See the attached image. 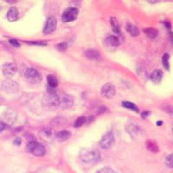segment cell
<instances>
[{
	"label": "cell",
	"instance_id": "6da1fadb",
	"mask_svg": "<svg viewBox=\"0 0 173 173\" xmlns=\"http://www.w3.org/2000/svg\"><path fill=\"white\" fill-rule=\"evenodd\" d=\"M58 98L59 94L53 90H48L42 99L43 106L49 110L56 109L58 107Z\"/></svg>",
	"mask_w": 173,
	"mask_h": 173
},
{
	"label": "cell",
	"instance_id": "7a4b0ae2",
	"mask_svg": "<svg viewBox=\"0 0 173 173\" xmlns=\"http://www.w3.org/2000/svg\"><path fill=\"white\" fill-rule=\"evenodd\" d=\"M100 152L97 150L85 148L80 151V158L84 163H95L100 159Z\"/></svg>",
	"mask_w": 173,
	"mask_h": 173
},
{
	"label": "cell",
	"instance_id": "3957f363",
	"mask_svg": "<svg viewBox=\"0 0 173 173\" xmlns=\"http://www.w3.org/2000/svg\"><path fill=\"white\" fill-rule=\"evenodd\" d=\"M26 151L37 157H42L45 153V148L41 143L37 141H30L27 144Z\"/></svg>",
	"mask_w": 173,
	"mask_h": 173
},
{
	"label": "cell",
	"instance_id": "277c9868",
	"mask_svg": "<svg viewBox=\"0 0 173 173\" xmlns=\"http://www.w3.org/2000/svg\"><path fill=\"white\" fill-rule=\"evenodd\" d=\"M24 75H25V78L27 79V81L29 82L33 83V84L40 83L42 80L41 74L35 68H28L25 71Z\"/></svg>",
	"mask_w": 173,
	"mask_h": 173
},
{
	"label": "cell",
	"instance_id": "5b68a950",
	"mask_svg": "<svg viewBox=\"0 0 173 173\" xmlns=\"http://www.w3.org/2000/svg\"><path fill=\"white\" fill-rule=\"evenodd\" d=\"M74 104V98L71 95L67 94H59L58 98V107L62 109H66L71 107Z\"/></svg>",
	"mask_w": 173,
	"mask_h": 173
},
{
	"label": "cell",
	"instance_id": "8992f818",
	"mask_svg": "<svg viewBox=\"0 0 173 173\" xmlns=\"http://www.w3.org/2000/svg\"><path fill=\"white\" fill-rule=\"evenodd\" d=\"M79 14V11L76 8L71 7L68 8L67 10H65L64 12L62 15V20L64 23H68V22H72L77 18Z\"/></svg>",
	"mask_w": 173,
	"mask_h": 173
},
{
	"label": "cell",
	"instance_id": "52a82bcc",
	"mask_svg": "<svg viewBox=\"0 0 173 173\" xmlns=\"http://www.w3.org/2000/svg\"><path fill=\"white\" fill-rule=\"evenodd\" d=\"M2 89L7 94H14L19 89V85L12 80H6L2 83Z\"/></svg>",
	"mask_w": 173,
	"mask_h": 173
},
{
	"label": "cell",
	"instance_id": "ba28073f",
	"mask_svg": "<svg viewBox=\"0 0 173 173\" xmlns=\"http://www.w3.org/2000/svg\"><path fill=\"white\" fill-rule=\"evenodd\" d=\"M1 68H2V72H3L4 75L8 79L12 78L17 70V65L13 62H8V63L4 64Z\"/></svg>",
	"mask_w": 173,
	"mask_h": 173
},
{
	"label": "cell",
	"instance_id": "9c48e42d",
	"mask_svg": "<svg viewBox=\"0 0 173 173\" xmlns=\"http://www.w3.org/2000/svg\"><path fill=\"white\" fill-rule=\"evenodd\" d=\"M113 143H114V136L113 132H106L101 139V146L103 149H109L113 146Z\"/></svg>",
	"mask_w": 173,
	"mask_h": 173
},
{
	"label": "cell",
	"instance_id": "30bf717a",
	"mask_svg": "<svg viewBox=\"0 0 173 173\" xmlns=\"http://www.w3.org/2000/svg\"><path fill=\"white\" fill-rule=\"evenodd\" d=\"M115 87L113 84L111 83H106L104 86L101 87V94L103 97H105L106 99H112L115 95Z\"/></svg>",
	"mask_w": 173,
	"mask_h": 173
},
{
	"label": "cell",
	"instance_id": "8fae6325",
	"mask_svg": "<svg viewBox=\"0 0 173 173\" xmlns=\"http://www.w3.org/2000/svg\"><path fill=\"white\" fill-rule=\"evenodd\" d=\"M57 23L56 17H53V16H50L49 18L47 19V22H46L45 27H44V30H43L44 34L49 35L54 32L55 30H56V28H57Z\"/></svg>",
	"mask_w": 173,
	"mask_h": 173
},
{
	"label": "cell",
	"instance_id": "7c38bea8",
	"mask_svg": "<svg viewBox=\"0 0 173 173\" xmlns=\"http://www.w3.org/2000/svg\"><path fill=\"white\" fill-rule=\"evenodd\" d=\"M85 57L89 59V60H94V61H98L101 59V57L100 55V53L97 50H94V49H88L85 51Z\"/></svg>",
	"mask_w": 173,
	"mask_h": 173
},
{
	"label": "cell",
	"instance_id": "4fadbf2b",
	"mask_svg": "<svg viewBox=\"0 0 173 173\" xmlns=\"http://www.w3.org/2000/svg\"><path fill=\"white\" fill-rule=\"evenodd\" d=\"M6 17L10 22H14L18 19V11L16 7L10 8V10L8 11Z\"/></svg>",
	"mask_w": 173,
	"mask_h": 173
},
{
	"label": "cell",
	"instance_id": "5bb4252c",
	"mask_svg": "<svg viewBox=\"0 0 173 173\" xmlns=\"http://www.w3.org/2000/svg\"><path fill=\"white\" fill-rule=\"evenodd\" d=\"M106 45L111 47V48H116L120 44V41L116 37L114 36H110L106 38Z\"/></svg>",
	"mask_w": 173,
	"mask_h": 173
},
{
	"label": "cell",
	"instance_id": "9a60e30c",
	"mask_svg": "<svg viewBox=\"0 0 173 173\" xmlns=\"http://www.w3.org/2000/svg\"><path fill=\"white\" fill-rule=\"evenodd\" d=\"M146 146L148 150L151 152H153V153H157L159 151V147H158V144L154 140H146Z\"/></svg>",
	"mask_w": 173,
	"mask_h": 173
},
{
	"label": "cell",
	"instance_id": "2e32d148",
	"mask_svg": "<svg viewBox=\"0 0 173 173\" xmlns=\"http://www.w3.org/2000/svg\"><path fill=\"white\" fill-rule=\"evenodd\" d=\"M163 78V72L160 69H155L151 75V79L155 83H159Z\"/></svg>",
	"mask_w": 173,
	"mask_h": 173
},
{
	"label": "cell",
	"instance_id": "e0dca14e",
	"mask_svg": "<svg viewBox=\"0 0 173 173\" xmlns=\"http://www.w3.org/2000/svg\"><path fill=\"white\" fill-rule=\"evenodd\" d=\"M71 135V133L68 130H62V131H60L57 133V139L59 140V141H65L67 139H69V137Z\"/></svg>",
	"mask_w": 173,
	"mask_h": 173
},
{
	"label": "cell",
	"instance_id": "ac0fdd59",
	"mask_svg": "<svg viewBox=\"0 0 173 173\" xmlns=\"http://www.w3.org/2000/svg\"><path fill=\"white\" fill-rule=\"evenodd\" d=\"M126 29L127 30L129 34H131L132 37H136L139 34V28L135 25H133L132 23H126Z\"/></svg>",
	"mask_w": 173,
	"mask_h": 173
},
{
	"label": "cell",
	"instance_id": "d6986e66",
	"mask_svg": "<svg viewBox=\"0 0 173 173\" xmlns=\"http://www.w3.org/2000/svg\"><path fill=\"white\" fill-rule=\"evenodd\" d=\"M144 33L146 35L147 37L151 39H154L158 36V30L154 28H146L144 30Z\"/></svg>",
	"mask_w": 173,
	"mask_h": 173
},
{
	"label": "cell",
	"instance_id": "ffe728a7",
	"mask_svg": "<svg viewBox=\"0 0 173 173\" xmlns=\"http://www.w3.org/2000/svg\"><path fill=\"white\" fill-rule=\"evenodd\" d=\"M110 23L112 25V28L114 32H116L117 34H120L121 32V29H120V24H119V21L116 17H112L111 19H110Z\"/></svg>",
	"mask_w": 173,
	"mask_h": 173
},
{
	"label": "cell",
	"instance_id": "44dd1931",
	"mask_svg": "<svg viewBox=\"0 0 173 173\" xmlns=\"http://www.w3.org/2000/svg\"><path fill=\"white\" fill-rule=\"evenodd\" d=\"M48 84L51 88H55L58 86V81L54 75H48Z\"/></svg>",
	"mask_w": 173,
	"mask_h": 173
},
{
	"label": "cell",
	"instance_id": "7402d4cb",
	"mask_svg": "<svg viewBox=\"0 0 173 173\" xmlns=\"http://www.w3.org/2000/svg\"><path fill=\"white\" fill-rule=\"evenodd\" d=\"M122 105H123V106L124 107H126V108H127V109H131L132 110V111H134V112H139V108H138V106L136 105H134L133 103H132V102H129V101H124L122 102Z\"/></svg>",
	"mask_w": 173,
	"mask_h": 173
},
{
	"label": "cell",
	"instance_id": "603a6c76",
	"mask_svg": "<svg viewBox=\"0 0 173 173\" xmlns=\"http://www.w3.org/2000/svg\"><path fill=\"white\" fill-rule=\"evenodd\" d=\"M86 117H79V118H77L75 121V124H74V126L75 128H79L81 126H82L83 125L86 123Z\"/></svg>",
	"mask_w": 173,
	"mask_h": 173
},
{
	"label": "cell",
	"instance_id": "cb8c5ba5",
	"mask_svg": "<svg viewBox=\"0 0 173 173\" xmlns=\"http://www.w3.org/2000/svg\"><path fill=\"white\" fill-rule=\"evenodd\" d=\"M169 55L168 54H165L164 56H163V58H162V62H163V65H164V67L167 69V70H169Z\"/></svg>",
	"mask_w": 173,
	"mask_h": 173
},
{
	"label": "cell",
	"instance_id": "d4e9b609",
	"mask_svg": "<svg viewBox=\"0 0 173 173\" xmlns=\"http://www.w3.org/2000/svg\"><path fill=\"white\" fill-rule=\"evenodd\" d=\"M166 165L169 168H173V154H170L166 157Z\"/></svg>",
	"mask_w": 173,
	"mask_h": 173
},
{
	"label": "cell",
	"instance_id": "484cf974",
	"mask_svg": "<svg viewBox=\"0 0 173 173\" xmlns=\"http://www.w3.org/2000/svg\"><path fill=\"white\" fill-rule=\"evenodd\" d=\"M57 49H58V50H60V51L64 52L65 50H67V49H68V44H67L66 42L59 43V44H57Z\"/></svg>",
	"mask_w": 173,
	"mask_h": 173
},
{
	"label": "cell",
	"instance_id": "4316f807",
	"mask_svg": "<svg viewBox=\"0 0 173 173\" xmlns=\"http://www.w3.org/2000/svg\"><path fill=\"white\" fill-rule=\"evenodd\" d=\"M97 173H117L114 170L111 169V168H103V169H101Z\"/></svg>",
	"mask_w": 173,
	"mask_h": 173
},
{
	"label": "cell",
	"instance_id": "83f0119b",
	"mask_svg": "<svg viewBox=\"0 0 173 173\" xmlns=\"http://www.w3.org/2000/svg\"><path fill=\"white\" fill-rule=\"evenodd\" d=\"M9 42L12 44V46H14V47H17V48H18L19 46H20V44H19V42L17 40H15V39H11L10 41H9Z\"/></svg>",
	"mask_w": 173,
	"mask_h": 173
},
{
	"label": "cell",
	"instance_id": "f1b7e54d",
	"mask_svg": "<svg viewBox=\"0 0 173 173\" xmlns=\"http://www.w3.org/2000/svg\"><path fill=\"white\" fill-rule=\"evenodd\" d=\"M4 129V123H3L2 121H0V132H2V131H3Z\"/></svg>",
	"mask_w": 173,
	"mask_h": 173
},
{
	"label": "cell",
	"instance_id": "f546056e",
	"mask_svg": "<svg viewBox=\"0 0 173 173\" xmlns=\"http://www.w3.org/2000/svg\"><path fill=\"white\" fill-rule=\"evenodd\" d=\"M149 112H144L143 113H142V118H146L148 115H149Z\"/></svg>",
	"mask_w": 173,
	"mask_h": 173
},
{
	"label": "cell",
	"instance_id": "4dcf8cb0",
	"mask_svg": "<svg viewBox=\"0 0 173 173\" xmlns=\"http://www.w3.org/2000/svg\"><path fill=\"white\" fill-rule=\"evenodd\" d=\"M15 144L16 145H20V144H21V139H15Z\"/></svg>",
	"mask_w": 173,
	"mask_h": 173
},
{
	"label": "cell",
	"instance_id": "1f68e13d",
	"mask_svg": "<svg viewBox=\"0 0 173 173\" xmlns=\"http://www.w3.org/2000/svg\"><path fill=\"white\" fill-rule=\"evenodd\" d=\"M166 26H167L168 28H171V24H170L169 23H166Z\"/></svg>",
	"mask_w": 173,
	"mask_h": 173
},
{
	"label": "cell",
	"instance_id": "d6a6232c",
	"mask_svg": "<svg viewBox=\"0 0 173 173\" xmlns=\"http://www.w3.org/2000/svg\"><path fill=\"white\" fill-rule=\"evenodd\" d=\"M6 2H7V3H16L17 1H9V0H7Z\"/></svg>",
	"mask_w": 173,
	"mask_h": 173
},
{
	"label": "cell",
	"instance_id": "836d02e7",
	"mask_svg": "<svg viewBox=\"0 0 173 173\" xmlns=\"http://www.w3.org/2000/svg\"><path fill=\"white\" fill-rule=\"evenodd\" d=\"M157 124H158V126H160V125L162 124V121H158V123H157Z\"/></svg>",
	"mask_w": 173,
	"mask_h": 173
}]
</instances>
